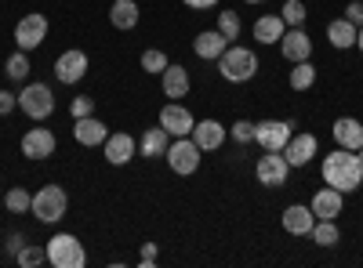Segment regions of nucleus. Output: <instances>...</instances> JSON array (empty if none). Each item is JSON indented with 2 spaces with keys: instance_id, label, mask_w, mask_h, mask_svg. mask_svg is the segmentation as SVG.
Listing matches in <instances>:
<instances>
[{
  "instance_id": "obj_1",
  "label": "nucleus",
  "mask_w": 363,
  "mask_h": 268,
  "mask_svg": "<svg viewBox=\"0 0 363 268\" xmlns=\"http://www.w3.org/2000/svg\"><path fill=\"white\" fill-rule=\"evenodd\" d=\"M323 182L338 192H356L363 185V163L352 148H335V153L323 156Z\"/></svg>"
},
{
  "instance_id": "obj_2",
  "label": "nucleus",
  "mask_w": 363,
  "mask_h": 268,
  "mask_svg": "<svg viewBox=\"0 0 363 268\" xmlns=\"http://www.w3.org/2000/svg\"><path fill=\"white\" fill-rule=\"evenodd\" d=\"M218 73L229 80V83H247L255 80L258 73V54L251 47H240V44H229L218 58Z\"/></svg>"
},
{
  "instance_id": "obj_3",
  "label": "nucleus",
  "mask_w": 363,
  "mask_h": 268,
  "mask_svg": "<svg viewBox=\"0 0 363 268\" xmlns=\"http://www.w3.org/2000/svg\"><path fill=\"white\" fill-rule=\"evenodd\" d=\"M29 211H33L37 221H44V225L62 221L66 211H69V192L62 185H44V189L33 192V206H29Z\"/></svg>"
},
{
  "instance_id": "obj_4",
  "label": "nucleus",
  "mask_w": 363,
  "mask_h": 268,
  "mask_svg": "<svg viewBox=\"0 0 363 268\" xmlns=\"http://www.w3.org/2000/svg\"><path fill=\"white\" fill-rule=\"evenodd\" d=\"M44 250H48V264H55V268H84L87 264L84 243L77 240V235H69V232L51 235Z\"/></svg>"
},
{
  "instance_id": "obj_5",
  "label": "nucleus",
  "mask_w": 363,
  "mask_h": 268,
  "mask_svg": "<svg viewBox=\"0 0 363 268\" xmlns=\"http://www.w3.org/2000/svg\"><path fill=\"white\" fill-rule=\"evenodd\" d=\"M164 160H167V167H171L178 177H189V174H196V170H200L203 148L193 141V134H186V138H171Z\"/></svg>"
},
{
  "instance_id": "obj_6",
  "label": "nucleus",
  "mask_w": 363,
  "mask_h": 268,
  "mask_svg": "<svg viewBox=\"0 0 363 268\" xmlns=\"http://www.w3.org/2000/svg\"><path fill=\"white\" fill-rule=\"evenodd\" d=\"M18 109L29 116V120H48V116L55 112V91L48 83H26L18 91Z\"/></svg>"
},
{
  "instance_id": "obj_7",
  "label": "nucleus",
  "mask_w": 363,
  "mask_h": 268,
  "mask_svg": "<svg viewBox=\"0 0 363 268\" xmlns=\"http://www.w3.org/2000/svg\"><path fill=\"white\" fill-rule=\"evenodd\" d=\"M48 18L40 15V11H29V15H22L18 22H15V44H18V51H37L44 40H48Z\"/></svg>"
},
{
  "instance_id": "obj_8",
  "label": "nucleus",
  "mask_w": 363,
  "mask_h": 268,
  "mask_svg": "<svg viewBox=\"0 0 363 268\" xmlns=\"http://www.w3.org/2000/svg\"><path fill=\"white\" fill-rule=\"evenodd\" d=\"M291 134H294V120H262V124H255V145H262V153H284Z\"/></svg>"
},
{
  "instance_id": "obj_9",
  "label": "nucleus",
  "mask_w": 363,
  "mask_h": 268,
  "mask_svg": "<svg viewBox=\"0 0 363 268\" xmlns=\"http://www.w3.org/2000/svg\"><path fill=\"white\" fill-rule=\"evenodd\" d=\"M287 174H291V163L284 153H262L258 163H255V177L269 189H284L287 185Z\"/></svg>"
},
{
  "instance_id": "obj_10",
  "label": "nucleus",
  "mask_w": 363,
  "mask_h": 268,
  "mask_svg": "<svg viewBox=\"0 0 363 268\" xmlns=\"http://www.w3.org/2000/svg\"><path fill=\"white\" fill-rule=\"evenodd\" d=\"M102 156L113 163V167H128L135 156H138V141L128 134V131H109V138L102 141Z\"/></svg>"
},
{
  "instance_id": "obj_11",
  "label": "nucleus",
  "mask_w": 363,
  "mask_h": 268,
  "mask_svg": "<svg viewBox=\"0 0 363 268\" xmlns=\"http://www.w3.org/2000/svg\"><path fill=\"white\" fill-rule=\"evenodd\" d=\"M160 127H164L171 138H186V134H193L196 120H193V112L182 105V102H167V105L160 109Z\"/></svg>"
},
{
  "instance_id": "obj_12",
  "label": "nucleus",
  "mask_w": 363,
  "mask_h": 268,
  "mask_svg": "<svg viewBox=\"0 0 363 268\" xmlns=\"http://www.w3.org/2000/svg\"><path fill=\"white\" fill-rule=\"evenodd\" d=\"M55 145H58V138L48 127H29L22 134V156L26 160H48V156H55Z\"/></svg>"
},
{
  "instance_id": "obj_13",
  "label": "nucleus",
  "mask_w": 363,
  "mask_h": 268,
  "mask_svg": "<svg viewBox=\"0 0 363 268\" xmlns=\"http://www.w3.org/2000/svg\"><path fill=\"white\" fill-rule=\"evenodd\" d=\"M87 76V54L84 51H62L55 58V80L58 83H80Z\"/></svg>"
},
{
  "instance_id": "obj_14",
  "label": "nucleus",
  "mask_w": 363,
  "mask_h": 268,
  "mask_svg": "<svg viewBox=\"0 0 363 268\" xmlns=\"http://www.w3.org/2000/svg\"><path fill=\"white\" fill-rule=\"evenodd\" d=\"M280 51H284V58H287L291 66L294 62H306V58L313 54V37L301 25H287V33L280 37Z\"/></svg>"
},
{
  "instance_id": "obj_15",
  "label": "nucleus",
  "mask_w": 363,
  "mask_h": 268,
  "mask_svg": "<svg viewBox=\"0 0 363 268\" xmlns=\"http://www.w3.org/2000/svg\"><path fill=\"white\" fill-rule=\"evenodd\" d=\"M316 153H320L316 134H291V141L284 145V156H287L291 167H306V163H313Z\"/></svg>"
},
{
  "instance_id": "obj_16",
  "label": "nucleus",
  "mask_w": 363,
  "mask_h": 268,
  "mask_svg": "<svg viewBox=\"0 0 363 268\" xmlns=\"http://www.w3.org/2000/svg\"><path fill=\"white\" fill-rule=\"evenodd\" d=\"M73 138L84 148H102V141L109 138V127L99 120V116H80V120L73 124Z\"/></svg>"
},
{
  "instance_id": "obj_17",
  "label": "nucleus",
  "mask_w": 363,
  "mask_h": 268,
  "mask_svg": "<svg viewBox=\"0 0 363 268\" xmlns=\"http://www.w3.org/2000/svg\"><path fill=\"white\" fill-rule=\"evenodd\" d=\"M225 138H229V127L218 124V120H200V124L193 127V141L203 148V153H215V148H222Z\"/></svg>"
},
{
  "instance_id": "obj_18",
  "label": "nucleus",
  "mask_w": 363,
  "mask_h": 268,
  "mask_svg": "<svg viewBox=\"0 0 363 268\" xmlns=\"http://www.w3.org/2000/svg\"><path fill=\"white\" fill-rule=\"evenodd\" d=\"M160 87H164V95H167L171 102L186 98V95H189V87H193L189 69H186V66H167V69L160 73Z\"/></svg>"
},
{
  "instance_id": "obj_19",
  "label": "nucleus",
  "mask_w": 363,
  "mask_h": 268,
  "mask_svg": "<svg viewBox=\"0 0 363 268\" xmlns=\"http://www.w3.org/2000/svg\"><path fill=\"white\" fill-rule=\"evenodd\" d=\"M342 206H345V192H338V189H320L316 196H313V203H309V211L316 214V218H330L335 221L338 214H342Z\"/></svg>"
},
{
  "instance_id": "obj_20",
  "label": "nucleus",
  "mask_w": 363,
  "mask_h": 268,
  "mask_svg": "<svg viewBox=\"0 0 363 268\" xmlns=\"http://www.w3.org/2000/svg\"><path fill=\"white\" fill-rule=\"evenodd\" d=\"M330 134H335V141L342 145V148H363V124L356 120V116H338L335 120V127H330Z\"/></svg>"
},
{
  "instance_id": "obj_21",
  "label": "nucleus",
  "mask_w": 363,
  "mask_h": 268,
  "mask_svg": "<svg viewBox=\"0 0 363 268\" xmlns=\"http://www.w3.org/2000/svg\"><path fill=\"white\" fill-rule=\"evenodd\" d=\"M225 47H229V40L218 33V29H203V33H196V40H193V51H196V58H203V62H218Z\"/></svg>"
},
{
  "instance_id": "obj_22",
  "label": "nucleus",
  "mask_w": 363,
  "mask_h": 268,
  "mask_svg": "<svg viewBox=\"0 0 363 268\" xmlns=\"http://www.w3.org/2000/svg\"><path fill=\"white\" fill-rule=\"evenodd\" d=\"M316 225V214L309 211V206H301V203H291L287 211H284V228L291 235H309Z\"/></svg>"
},
{
  "instance_id": "obj_23",
  "label": "nucleus",
  "mask_w": 363,
  "mask_h": 268,
  "mask_svg": "<svg viewBox=\"0 0 363 268\" xmlns=\"http://www.w3.org/2000/svg\"><path fill=\"white\" fill-rule=\"evenodd\" d=\"M251 33H255V40L258 44H280V37L287 33V22L280 18V15H262L255 25H251Z\"/></svg>"
},
{
  "instance_id": "obj_24",
  "label": "nucleus",
  "mask_w": 363,
  "mask_h": 268,
  "mask_svg": "<svg viewBox=\"0 0 363 268\" xmlns=\"http://www.w3.org/2000/svg\"><path fill=\"white\" fill-rule=\"evenodd\" d=\"M167 145H171V134L157 124V127H149V131L138 138V156L157 160V156H164V153H167Z\"/></svg>"
},
{
  "instance_id": "obj_25",
  "label": "nucleus",
  "mask_w": 363,
  "mask_h": 268,
  "mask_svg": "<svg viewBox=\"0 0 363 268\" xmlns=\"http://www.w3.org/2000/svg\"><path fill=\"white\" fill-rule=\"evenodd\" d=\"M138 18H142V11H138V4L135 0H113V8H109V22H113V29H135L138 25Z\"/></svg>"
},
{
  "instance_id": "obj_26",
  "label": "nucleus",
  "mask_w": 363,
  "mask_h": 268,
  "mask_svg": "<svg viewBox=\"0 0 363 268\" xmlns=\"http://www.w3.org/2000/svg\"><path fill=\"white\" fill-rule=\"evenodd\" d=\"M327 40H330V47H338V51L356 47V25L349 18H335L327 25Z\"/></svg>"
},
{
  "instance_id": "obj_27",
  "label": "nucleus",
  "mask_w": 363,
  "mask_h": 268,
  "mask_svg": "<svg viewBox=\"0 0 363 268\" xmlns=\"http://www.w3.org/2000/svg\"><path fill=\"white\" fill-rule=\"evenodd\" d=\"M309 240H313L316 247H338V243H342V232H338V225L330 221V218H316Z\"/></svg>"
},
{
  "instance_id": "obj_28",
  "label": "nucleus",
  "mask_w": 363,
  "mask_h": 268,
  "mask_svg": "<svg viewBox=\"0 0 363 268\" xmlns=\"http://www.w3.org/2000/svg\"><path fill=\"white\" fill-rule=\"evenodd\" d=\"M287 83H291V91H309V87L316 83V66L309 62V58H306V62H294Z\"/></svg>"
},
{
  "instance_id": "obj_29",
  "label": "nucleus",
  "mask_w": 363,
  "mask_h": 268,
  "mask_svg": "<svg viewBox=\"0 0 363 268\" xmlns=\"http://www.w3.org/2000/svg\"><path fill=\"white\" fill-rule=\"evenodd\" d=\"M167 66H171V58H167L160 47H149V51H142V69H145L149 76H160Z\"/></svg>"
},
{
  "instance_id": "obj_30",
  "label": "nucleus",
  "mask_w": 363,
  "mask_h": 268,
  "mask_svg": "<svg viewBox=\"0 0 363 268\" xmlns=\"http://www.w3.org/2000/svg\"><path fill=\"white\" fill-rule=\"evenodd\" d=\"M4 73H8V80H18V83H26V80H29V58H26V51H15V54H8Z\"/></svg>"
},
{
  "instance_id": "obj_31",
  "label": "nucleus",
  "mask_w": 363,
  "mask_h": 268,
  "mask_svg": "<svg viewBox=\"0 0 363 268\" xmlns=\"http://www.w3.org/2000/svg\"><path fill=\"white\" fill-rule=\"evenodd\" d=\"M240 29H244V25H240V15H236V11H218V33H222L229 44L240 40Z\"/></svg>"
},
{
  "instance_id": "obj_32",
  "label": "nucleus",
  "mask_w": 363,
  "mask_h": 268,
  "mask_svg": "<svg viewBox=\"0 0 363 268\" xmlns=\"http://www.w3.org/2000/svg\"><path fill=\"white\" fill-rule=\"evenodd\" d=\"M15 261H18L22 268H40V264L48 261V250H44V247H37V243H26V247L15 254Z\"/></svg>"
},
{
  "instance_id": "obj_33",
  "label": "nucleus",
  "mask_w": 363,
  "mask_h": 268,
  "mask_svg": "<svg viewBox=\"0 0 363 268\" xmlns=\"http://www.w3.org/2000/svg\"><path fill=\"white\" fill-rule=\"evenodd\" d=\"M4 206H8L11 214H26L29 206H33V192H26V189H8Z\"/></svg>"
},
{
  "instance_id": "obj_34",
  "label": "nucleus",
  "mask_w": 363,
  "mask_h": 268,
  "mask_svg": "<svg viewBox=\"0 0 363 268\" xmlns=\"http://www.w3.org/2000/svg\"><path fill=\"white\" fill-rule=\"evenodd\" d=\"M306 4H301V0H287V4H284V11H280V18L287 22V25H301V22H306Z\"/></svg>"
},
{
  "instance_id": "obj_35",
  "label": "nucleus",
  "mask_w": 363,
  "mask_h": 268,
  "mask_svg": "<svg viewBox=\"0 0 363 268\" xmlns=\"http://www.w3.org/2000/svg\"><path fill=\"white\" fill-rule=\"evenodd\" d=\"M229 138H233L236 145H251V141H255V124H251V120H236V124L229 127Z\"/></svg>"
},
{
  "instance_id": "obj_36",
  "label": "nucleus",
  "mask_w": 363,
  "mask_h": 268,
  "mask_svg": "<svg viewBox=\"0 0 363 268\" xmlns=\"http://www.w3.org/2000/svg\"><path fill=\"white\" fill-rule=\"evenodd\" d=\"M69 112H73V120H80V116H95V98H91V95H80V98H73Z\"/></svg>"
},
{
  "instance_id": "obj_37",
  "label": "nucleus",
  "mask_w": 363,
  "mask_h": 268,
  "mask_svg": "<svg viewBox=\"0 0 363 268\" xmlns=\"http://www.w3.org/2000/svg\"><path fill=\"white\" fill-rule=\"evenodd\" d=\"M342 18H349V22L359 29V25H363V0H352V4L345 8V15H342Z\"/></svg>"
},
{
  "instance_id": "obj_38",
  "label": "nucleus",
  "mask_w": 363,
  "mask_h": 268,
  "mask_svg": "<svg viewBox=\"0 0 363 268\" xmlns=\"http://www.w3.org/2000/svg\"><path fill=\"white\" fill-rule=\"evenodd\" d=\"M18 109V95H11V91H0V116H11Z\"/></svg>"
},
{
  "instance_id": "obj_39",
  "label": "nucleus",
  "mask_w": 363,
  "mask_h": 268,
  "mask_svg": "<svg viewBox=\"0 0 363 268\" xmlns=\"http://www.w3.org/2000/svg\"><path fill=\"white\" fill-rule=\"evenodd\" d=\"M138 264H142V268L157 264V243H145V247H142V257H138Z\"/></svg>"
},
{
  "instance_id": "obj_40",
  "label": "nucleus",
  "mask_w": 363,
  "mask_h": 268,
  "mask_svg": "<svg viewBox=\"0 0 363 268\" xmlns=\"http://www.w3.org/2000/svg\"><path fill=\"white\" fill-rule=\"evenodd\" d=\"M186 8H193V11H207V8H215L218 0H182Z\"/></svg>"
},
{
  "instance_id": "obj_41",
  "label": "nucleus",
  "mask_w": 363,
  "mask_h": 268,
  "mask_svg": "<svg viewBox=\"0 0 363 268\" xmlns=\"http://www.w3.org/2000/svg\"><path fill=\"white\" fill-rule=\"evenodd\" d=\"M22 247H26V235H22V232H11V240H8V250H11V254H18Z\"/></svg>"
},
{
  "instance_id": "obj_42",
  "label": "nucleus",
  "mask_w": 363,
  "mask_h": 268,
  "mask_svg": "<svg viewBox=\"0 0 363 268\" xmlns=\"http://www.w3.org/2000/svg\"><path fill=\"white\" fill-rule=\"evenodd\" d=\"M356 47H359V51H363V25H359V29H356Z\"/></svg>"
},
{
  "instance_id": "obj_43",
  "label": "nucleus",
  "mask_w": 363,
  "mask_h": 268,
  "mask_svg": "<svg viewBox=\"0 0 363 268\" xmlns=\"http://www.w3.org/2000/svg\"><path fill=\"white\" fill-rule=\"evenodd\" d=\"M356 156H359V163H363V148H356Z\"/></svg>"
},
{
  "instance_id": "obj_44",
  "label": "nucleus",
  "mask_w": 363,
  "mask_h": 268,
  "mask_svg": "<svg viewBox=\"0 0 363 268\" xmlns=\"http://www.w3.org/2000/svg\"><path fill=\"white\" fill-rule=\"evenodd\" d=\"M244 4H262V0H244Z\"/></svg>"
}]
</instances>
